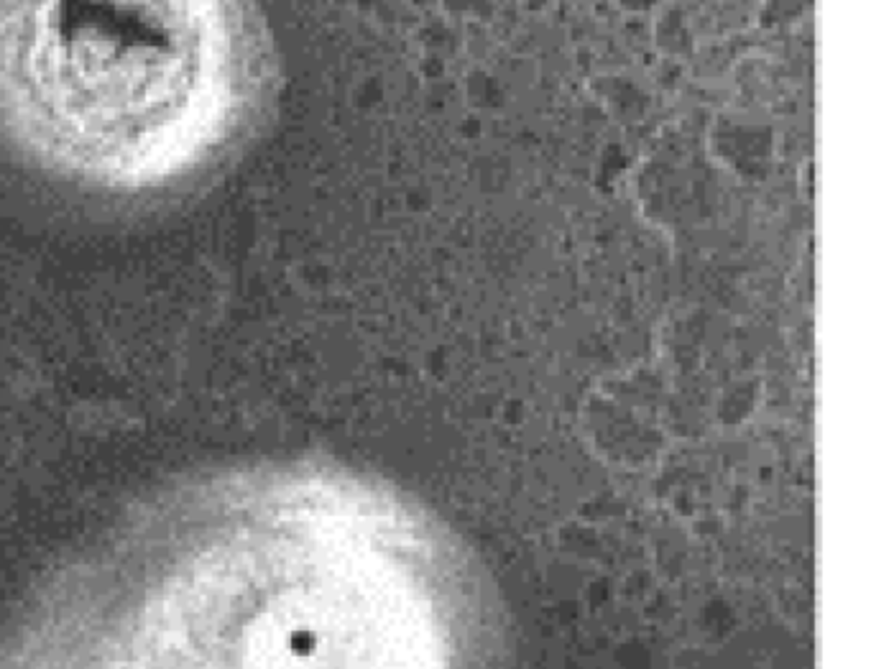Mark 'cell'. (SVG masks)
Here are the masks:
<instances>
[{
    "label": "cell",
    "mask_w": 871,
    "mask_h": 669,
    "mask_svg": "<svg viewBox=\"0 0 871 669\" xmlns=\"http://www.w3.org/2000/svg\"><path fill=\"white\" fill-rule=\"evenodd\" d=\"M235 542L154 562L156 585L197 613L144 601L205 626L207 641H146L172 669H458L453 552L414 506L340 473H279L238 483ZM225 527V519H223ZM228 534V529H225ZM154 662L144 667H159Z\"/></svg>",
    "instance_id": "1"
},
{
    "label": "cell",
    "mask_w": 871,
    "mask_h": 669,
    "mask_svg": "<svg viewBox=\"0 0 871 669\" xmlns=\"http://www.w3.org/2000/svg\"><path fill=\"white\" fill-rule=\"evenodd\" d=\"M256 90L246 0H0V133L67 182H182L238 138Z\"/></svg>",
    "instance_id": "2"
},
{
    "label": "cell",
    "mask_w": 871,
    "mask_h": 669,
    "mask_svg": "<svg viewBox=\"0 0 871 669\" xmlns=\"http://www.w3.org/2000/svg\"><path fill=\"white\" fill-rule=\"evenodd\" d=\"M708 151L746 184L767 182L774 166V128L734 115H718L708 131Z\"/></svg>",
    "instance_id": "3"
},
{
    "label": "cell",
    "mask_w": 871,
    "mask_h": 669,
    "mask_svg": "<svg viewBox=\"0 0 871 669\" xmlns=\"http://www.w3.org/2000/svg\"><path fill=\"white\" fill-rule=\"evenodd\" d=\"M591 92L616 123L644 121L649 110V95L634 80L624 75H601L591 80Z\"/></svg>",
    "instance_id": "4"
},
{
    "label": "cell",
    "mask_w": 871,
    "mask_h": 669,
    "mask_svg": "<svg viewBox=\"0 0 871 669\" xmlns=\"http://www.w3.org/2000/svg\"><path fill=\"white\" fill-rule=\"evenodd\" d=\"M654 46L665 59H682L693 54L695 34L688 13L680 6H665L654 21Z\"/></svg>",
    "instance_id": "5"
},
{
    "label": "cell",
    "mask_w": 871,
    "mask_h": 669,
    "mask_svg": "<svg viewBox=\"0 0 871 669\" xmlns=\"http://www.w3.org/2000/svg\"><path fill=\"white\" fill-rule=\"evenodd\" d=\"M463 98L468 103L470 113L481 115L504 108L509 95H506V87L501 85L499 77L491 75L483 67H473L468 69V75L463 80Z\"/></svg>",
    "instance_id": "6"
},
{
    "label": "cell",
    "mask_w": 871,
    "mask_h": 669,
    "mask_svg": "<svg viewBox=\"0 0 871 669\" xmlns=\"http://www.w3.org/2000/svg\"><path fill=\"white\" fill-rule=\"evenodd\" d=\"M813 11V0H762L757 13L759 29H780L803 21Z\"/></svg>",
    "instance_id": "7"
},
{
    "label": "cell",
    "mask_w": 871,
    "mask_h": 669,
    "mask_svg": "<svg viewBox=\"0 0 871 669\" xmlns=\"http://www.w3.org/2000/svg\"><path fill=\"white\" fill-rule=\"evenodd\" d=\"M417 41L422 46V52L440 54V57H450L455 52V31L450 29V23L435 18V21H427L419 26Z\"/></svg>",
    "instance_id": "8"
},
{
    "label": "cell",
    "mask_w": 871,
    "mask_h": 669,
    "mask_svg": "<svg viewBox=\"0 0 871 669\" xmlns=\"http://www.w3.org/2000/svg\"><path fill=\"white\" fill-rule=\"evenodd\" d=\"M447 18H458V21H478L488 23L496 16V6L493 0H437Z\"/></svg>",
    "instance_id": "9"
},
{
    "label": "cell",
    "mask_w": 871,
    "mask_h": 669,
    "mask_svg": "<svg viewBox=\"0 0 871 669\" xmlns=\"http://www.w3.org/2000/svg\"><path fill=\"white\" fill-rule=\"evenodd\" d=\"M624 169H626V154L621 151L619 143H611V146H606V151H603L601 161H598L596 166V184L598 187L614 184L616 179L624 174Z\"/></svg>",
    "instance_id": "10"
},
{
    "label": "cell",
    "mask_w": 871,
    "mask_h": 669,
    "mask_svg": "<svg viewBox=\"0 0 871 669\" xmlns=\"http://www.w3.org/2000/svg\"><path fill=\"white\" fill-rule=\"evenodd\" d=\"M417 69H419V77H422V80L430 82V85H440V82L445 80V75H447V62H445V57H440V54L422 52Z\"/></svg>",
    "instance_id": "11"
},
{
    "label": "cell",
    "mask_w": 871,
    "mask_h": 669,
    "mask_svg": "<svg viewBox=\"0 0 871 669\" xmlns=\"http://www.w3.org/2000/svg\"><path fill=\"white\" fill-rule=\"evenodd\" d=\"M404 202H407V207L412 212H425L432 205V192L425 187H414L404 195Z\"/></svg>",
    "instance_id": "12"
},
{
    "label": "cell",
    "mask_w": 871,
    "mask_h": 669,
    "mask_svg": "<svg viewBox=\"0 0 871 669\" xmlns=\"http://www.w3.org/2000/svg\"><path fill=\"white\" fill-rule=\"evenodd\" d=\"M458 133H460V136L465 138V141H478V138L483 136V121H481V115H478V113H470L468 118H463V121H460Z\"/></svg>",
    "instance_id": "13"
},
{
    "label": "cell",
    "mask_w": 871,
    "mask_h": 669,
    "mask_svg": "<svg viewBox=\"0 0 871 669\" xmlns=\"http://www.w3.org/2000/svg\"><path fill=\"white\" fill-rule=\"evenodd\" d=\"M611 3L626 13H649L659 6V0H611Z\"/></svg>",
    "instance_id": "14"
},
{
    "label": "cell",
    "mask_w": 871,
    "mask_h": 669,
    "mask_svg": "<svg viewBox=\"0 0 871 669\" xmlns=\"http://www.w3.org/2000/svg\"><path fill=\"white\" fill-rule=\"evenodd\" d=\"M813 161H805L803 164V177H800V189H803L805 200H813Z\"/></svg>",
    "instance_id": "15"
},
{
    "label": "cell",
    "mask_w": 871,
    "mask_h": 669,
    "mask_svg": "<svg viewBox=\"0 0 871 669\" xmlns=\"http://www.w3.org/2000/svg\"><path fill=\"white\" fill-rule=\"evenodd\" d=\"M550 6V0H522V8L527 13H542Z\"/></svg>",
    "instance_id": "16"
}]
</instances>
